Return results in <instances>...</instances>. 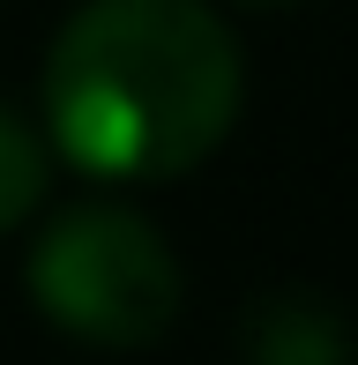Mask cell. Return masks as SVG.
<instances>
[{
	"instance_id": "cell-1",
	"label": "cell",
	"mask_w": 358,
	"mask_h": 365,
	"mask_svg": "<svg viewBox=\"0 0 358 365\" xmlns=\"http://www.w3.org/2000/svg\"><path fill=\"white\" fill-rule=\"evenodd\" d=\"M45 112L75 164L172 179L232 135L239 45L202 0H90L45 60Z\"/></svg>"
},
{
	"instance_id": "cell-5",
	"label": "cell",
	"mask_w": 358,
	"mask_h": 365,
	"mask_svg": "<svg viewBox=\"0 0 358 365\" xmlns=\"http://www.w3.org/2000/svg\"><path fill=\"white\" fill-rule=\"evenodd\" d=\"M254 8H284V0H254Z\"/></svg>"
},
{
	"instance_id": "cell-2",
	"label": "cell",
	"mask_w": 358,
	"mask_h": 365,
	"mask_svg": "<svg viewBox=\"0 0 358 365\" xmlns=\"http://www.w3.org/2000/svg\"><path fill=\"white\" fill-rule=\"evenodd\" d=\"M30 291L53 328L105 351H142L179 313V261L150 217L120 202H83L30 254Z\"/></svg>"
},
{
	"instance_id": "cell-4",
	"label": "cell",
	"mask_w": 358,
	"mask_h": 365,
	"mask_svg": "<svg viewBox=\"0 0 358 365\" xmlns=\"http://www.w3.org/2000/svg\"><path fill=\"white\" fill-rule=\"evenodd\" d=\"M45 194V149L30 142V127L15 112H0V231L15 217H30Z\"/></svg>"
},
{
	"instance_id": "cell-3",
	"label": "cell",
	"mask_w": 358,
	"mask_h": 365,
	"mask_svg": "<svg viewBox=\"0 0 358 365\" xmlns=\"http://www.w3.org/2000/svg\"><path fill=\"white\" fill-rule=\"evenodd\" d=\"M247 358L254 365H351V328L321 291H269L247 306Z\"/></svg>"
}]
</instances>
